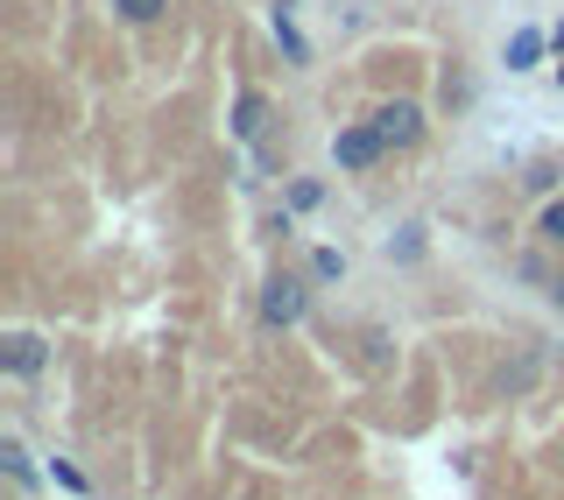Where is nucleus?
<instances>
[{
	"instance_id": "10",
	"label": "nucleus",
	"mask_w": 564,
	"mask_h": 500,
	"mask_svg": "<svg viewBox=\"0 0 564 500\" xmlns=\"http://www.w3.org/2000/svg\"><path fill=\"white\" fill-rule=\"evenodd\" d=\"M0 466H8L14 479H22V487H29V479H35V472H29V452H22V444H14V437L0 444Z\"/></svg>"
},
{
	"instance_id": "6",
	"label": "nucleus",
	"mask_w": 564,
	"mask_h": 500,
	"mask_svg": "<svg viewBox=\"0 0 564 500\" xmlns=\"http://www.w3.org/2000/svg\"><path fill=\"white\" fill-rule=\"evenodd\" d=\"M234 128H240L247 141H254L261 128H269V99H261V93H247V99H240V113H234Z\"/></svg>"
},
{
	"instance_id": "7",
	"label": "nucleus",
	"mask_w": 564,
	"mask_h": 500,
	"mask_svg": "<svg viewBox=\"0 0 564 500\" xmlns=\"http://www.w3.org/2000/svg\"><path fill=\"white\" fill-rule=\"evenodd\" d=\"M113 8L128 14L134 29H149V22H163V8H170V0H113Z\"/></svg>"
},
{
	"instance_id": "3",
	"label": "nucleus",
	"mask_w": 564,
	"mask_h": 500,
	"mask_svg": "<svg viewBox=\"0 0 564 500\" xmlns=\"http://www.w3.org/2000/svg\"><path fill=\"white\" fill-rule=\"evenodd\" d=\"M296 317H304V282L275 275L269 290H261V325H296Z\"/></svg>"
},
{
	"instance_id": "2",
	"label": "nucleus",
	"mask_w": 564,
	"mask_h": 500,
	"mask_svg": "<svg viewBox=\"0 0 564 500\" xmlns=\"http://www.w3.org/2000/svg\"><path fill=\"white\" fill-rule=\"evenodd\" d=\"M332 155H339V170H375L388 155V141L375 134V120H367V128H346L339 141H332Z\"/></svg>"
},
{
	"instance_id": "8",
	"label": "nucleus",
	"mask_w": 564,
	"mask_h": 500,
	"mask_svg": "<svg viewBox=\"0 0 564 500\" xmlns=\"http://www.w3.org/2000/svg\"><path fill=\"white\" fill-rule=\"evenodd\" d=\"M536 233L551 240V247H564V198H551L543 205V219H536Z\"/></svg>"
},
{
	"instance_id": "4",
	"label": "nucleus",
	"mask_w": 564,
	"mask_h": 500,
	"mask_svg": "<svg viewBox=\"0 0 564 500\" xmlns=\"http://www.w3.org/2000/svg\"><path fill=\"white\" fill-rule=\"evenodd\" d=\"M43 360H50L43 338H29V331H14V338H8V373H22V381H29V373H43Z\"/></svg>"
},
{
	"instance_id": "13",
	"label": "nucleus",
	"mask_w": 564,
	"mask_h": 500,
	"mask_svg": "<svg viewBox=\"0 0 564 500\" xmlns=\"http://www.w3.org/2000/svg\"><path fill=\"white\" fill-rule=\"evenodd\" d=\"M551 43H557V50H564V29H557V35H551Z\"/></svg>"
},
{
	"instance_id": "14",
	"label": "nucleus",
	"mask_w": 564,
	"mask_h": 500,
	"mask_svg": "<svg viewBox=\"0 0 564 500\" xmlns=\"http://www.w3.org/2000/svg\"><path fill=\"white\" fill-rule=\"evenodd\" d=\"M557 85H564V64H557Z\"/></svg>"
},
{
	"instance_id": "9",
	"label": "nucleus",
	"mask_w": 564,
	"mask_h": 500,
	"mask_svg": "<svg viewBox=\"0 0 564 500\" xmlns=\"http://www.w3.org/2000/svg\"><path fill=\"white\" fill-rule=\"evenodd\" d=\"M311 268H317L325 282H339V275H346V254H339V247H317V254H311Z\"/></svg>"
},
{
	"instance_id": "12",
	"label": "nucleus",
	"mask_w": 564,
	"mask_h": 500,
	"mask_svg": "<svg viewBox=\"0 0 564 500\" xmlns=\"http://www.w3.org/2000/svg\"><path fill=\"white\" fill-rule=\"evenodd\" d=\"M551 303H564V275H557V282H551Z\"/></svg>"
},
{
	"instance_id": "1",
	"label": "nucleus",
	"mask_w": 564,
	"mask_h": 500,
	"mask_svg": "<svg viewBox=\"0 0 564 500\" xmlns=\"http://www.w3.org/2000/svg\"><path fill=\"white\" fill-rule=\"evenodd\" d=\"M375 134L388 141V149H416V141H423V106H416V99L375 106Z\"/></svg>"
},
{
	"instance_id": "11",
	"label": "nucleus",
	"mask_w": 564,
	"mask_h": 500,
	"mask_svg": "<svg viewBox=\"0 0 564 500\" xmlns=\"http://www.w3.org/2000/svg\"><path fill=\"white\" fill-rule=\"evenodd\" d=\"M275 35H282V50H290V57H296V64H304V35H296V29H290V14H275Z\"/></svg>"
},
{
	"instance_id": "5",
	"label": "nucleus",
	"mask_w": 564,
	"mask_h": 500,
	"mask_svg": "<svg viewBox=\"0 0 564 500\" xmlns=\"http://www.w3.org/2000/svg\"><path fill=\"white\" fill-rule=\"evenodd\" d=\"M536 57H543V35L536 29H516V35H508V70H529Z\"/></svg>"
}]
</instances>
